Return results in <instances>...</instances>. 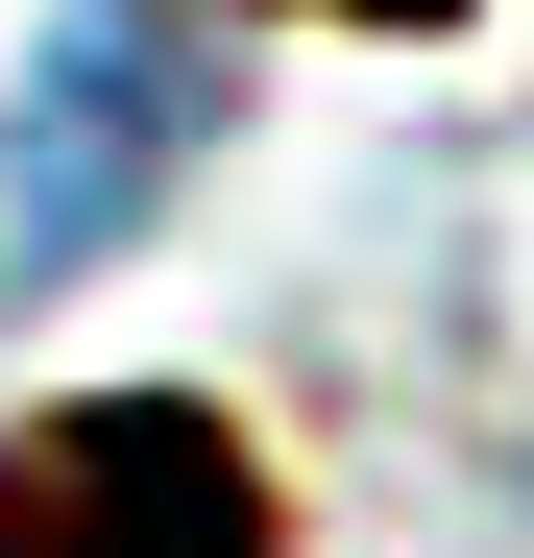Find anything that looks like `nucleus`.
Returning a JSON list of instances; mask_svg holds the SVG:
<instances>
[{"label": "nucleus", "instance_id": "3", "mask_svg": "<svg viewBox=\"0 0 534 558\" xmlns=\"http://www.w3.org/2000/svg\"><path fill=\"white\" fill-rule=\"evenodd\" d=\"M316 25H462V0H316Z\"/></svg>", "mask_w": 534, "mask_h": 558}, {"label": "nucleus", "instance_id": "2", "mask_svg": "<svg viewBox=\"0 0 534 558\" xmlns=\"http://www.w3.org/2000/svg\"><path fill=\"white\" fill-rule=\"evenodd\" d=\"M0 558H267V461L195 389H98L0 437Z\"/></svg>", "mask_w": 534, "mask_h": 558}, {"label": "nucleus", "instance_id": "1", "mask_svg": "<svg viewBox=\"0 0 534 558\" xmlns=\"http://www.w3.org/2000/svg\"><path fill=\"white\" fill-rule=\"evenodd\" d=\"M195 122H219L195 25H170V0H73L25 49V98H0V292H73V267L195 170Z\"/></svg>", "mask_w": 534, "mask_h": 558}]
</instances>
